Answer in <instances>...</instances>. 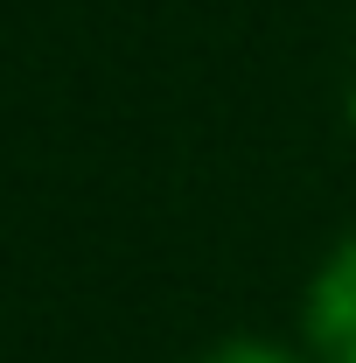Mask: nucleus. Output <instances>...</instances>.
Returning a JSON list of instances; mask_svg holds the SVG:
<instances>
[{"label":"nucleus","mask_w":356,"mask_h":363,"mask_svg":"<svg viewBox=\"0 0 356 363\" xmlns=\"http://www.w3.org/2000/svg\"><path fill=\"white\" fill-rule=\"evenodd\" d=\"M314 363H356V230L328 245V259L314 266L308 301H301Z\"/></svg>","instance_id":"1"},{"label":"nucleus","mask_w":356,"mask_h":363,"mask_svg":"<svg viewBox=\"0 0 356 363\" xmlns=\"http://www.w3.org/2000/svg\"><path fill=\"white\" fill-rule=\"evenodd\" d=\"M196 363H301L287 342H272V335H223V342H210Z\"/></svg>","instance_id":"2"}]
</instances>
